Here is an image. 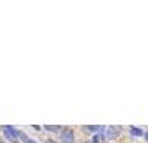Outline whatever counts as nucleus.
Wrapping results in <instances>:
<instances>
[{
    "label": "nucleus",
    "instance_id": "1",
    "mask_svg": "<svg viewBox=\"0 0 148 143\" xmlns=\"http://www.w3.org/2000/svg\"><path fill=\"white\" fill-rule=\"evenodd\" d=\"M3 135H5V138L7 140H10V142H17V138H18V131L14 128V127H3Z\"/></svg>",
    "mask_w": 148,
    "mask_h": 143
},
{
    "label": "nucleus",
    "instance_id": "2",
    "mask_svg": "<svg viewBox=\"0 0 148 143\" xmlns=\"http://www.w3.org/2000/svg\"><path fill=\"white\" fill-rule=\"evenodd\" d=\"M60 140H62V143H75L73 131L72 130H63L60 135Z\"/></svg>",
    "mask_w": 148,
    "mask_h": 143
},
{
    "label": "nucleus",
    "instance_id": "3",
    "mask_svg": "<svg viewBox=\"0 0 148 143\" xmlns=\"http://www.w3.org/2000/svg\"><path fill=\"white\" fill-rule=\"evenodd\" d=\"M105 133H107V136H108V138H112V140H115L116 136L120 135V130L116 128V127H108Z\"/></svg>",
    "mask_w": 148,
    "mask_h": 143
},
{
    "label": "nucleus",
    "instance_id": "4",
    "mask_svg": "<svg viewBox=\"0 0 148 143\" xmlns=\"http://www.w3.org/2000/svg\"><path fill=\"white\" fill-rule=\"evenodd\" d=\"M130 133H132L133 136H140V135H143V131H141L140 128H135V127H132V128H130Z\"/></svg>",
    "mask_w": 148,
    "mask_h": 143
},
{
    "label": "nucleus",
    "instance_id": "5",
    "mask_svg": "<svg viewBox=\"0 0 148 143\" xmlns=\"http://www.w3.org/2000/svg\"><path fill=\"white\" fill-rule=\"evenodd\" d=\"M18 138H22V140H23L25 143H28V140H30V138H28L25 133H22V131H18Z\"/></svg>",
    "mask_w": 148,
    "mask_h": 143
},
{
    "label": "nucleus",
    "instance_id": "6",
    "mask_svg": "<svg viewBox=\"0 0 148 143\" xmlns=\"http://www.w3.org/2000/svg\"><path fill=\"white\" fill-rule=\"evenodd\" d=\"M87 130L88 131H100L101 127H87Z\"/></svg>",
    "mask_w": 148,
    "mask_h": 143
},
{
    "label": "nucleus",
    "instance_id": "7",
    "mask_svg": "<svg viewBox=\"0 0 148 143\" xmlns=\"http://www.w3.org/2000/svg\"><path fill=\"white\" fill-rule=\"evenodd\" d=\"M47 130H48V131H58V127H50V125H48Z\"/></svg>",
    "mask_w": 148,
    "mask_h": 143
},
{
    "label": "nucleus",
    "instance_id": "8",
    "mask_svg": "<svg viewBox=\"0 0 148 143\" xmlns=\"http://www.w3.org/2000/svg\"><path fill=\"white\" fill-rule=\"evenodd\" d=\"M98 142H100V135L93 136V140H92V143H98Z\"/></svg>",
    "mask_w": 148,
    "mask_h": 143
},
{
    "label": "nucleus",
    "instance_id": "9",
    "mask_svg": "<svg viewBox=\"0 0 148 143\" xmlns=\"http://www.w3.org/2000/svg\"><path fill=\"white\" fill-rule=\"evenodd\" d=\"M45 143H57V142H53V140H47Z\"/></svg>",
    "mask_w": 148,
    "mask_h": 143
},
{
    "label": "nucleus",
    "instance_id": "10",
    "mask_svg": "<svg viewBox=\"0 0 148 143\" xmlns=\"http://www.w3.org/2000/svg\"><path fill=\"white\" fill-rule=\"evenodd\" d=\"M28 143H37V142H35V140H28Z\"/></svg>",
    "mask_w": 148,
    "mask_h": 143
},
{
    "label": "nucleus",
    "instance_id": "11",
    "mask_svg": "<svg viewBox=\"0 0 148 143\" xmlns=\"http://www.w3.org/2000/svg\"><path fill=\"white\" fill-rule=\"evenodd\" d=\"M0 143H5V142H3V140H0Z\"/></svg>",
    "mask_w": 148,
    "mask_h": 143
},
{
    "label": "nucleus",
    "instance_id": "12",
    "mask_svg": "<svg viewBox=\"0 0 148 143\" xmlns=\"http://www.w3.org/2000/svg\"><path fill=\"white\" fill-rule=\"evenodd\" d=\"M145 136H147V140H148V133H147V135H145Z\"/></svg>",
    "mask_w": 148,
    "mask_h": 143
}]
</instances>
